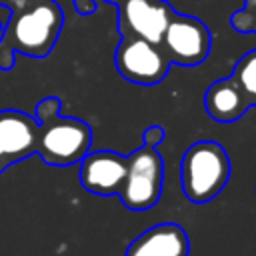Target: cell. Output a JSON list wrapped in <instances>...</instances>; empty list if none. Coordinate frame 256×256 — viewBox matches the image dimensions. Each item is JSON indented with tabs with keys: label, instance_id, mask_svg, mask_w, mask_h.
I'll list each match as a JSON object with an SVG mask.
<instances>
[{
	"label": "cell",
	"instance_id": "6da1fadb",
	"mask_svg": "<svg viewBox=\"0 0 256 256\" xmlns=\"http://www.w3.org/2000/svg\"><path fill=\"white\" fill-rule=\"evenodd\" d=\"M36 152L50 166H72L92 144V130L80 118L60 116V100L50 96L36 106Z\"/></svg>",
	"mask_w": 256,
	"mask_h": 256
},
{
	"label": "cell",
	"instance_id": "7a4b0ae2",
	"mask_svg": "<svg viewBox=\"0 0 256 256\" xmlns=\"http://www.w3.org/2000/svg\"><path fill=\"white\" fill-rule=\"evenodd\" d=\"M230 178V158L214 140H198L186 148L180 164L184 196L194 204L216 198Z\"/></svg>",
	"mask_w": 256,
	"mask_h": 256
},
{
	"label": "cell",
	"instance_id": "3957f363",
	"mask_svg": "<svg viewBox=\"0 0 256 256\" xmlns=\"http://www.w3.org/2000/svg\"><path fill=\"white\" fill-rule=\"evenodd\" d=\"M64 16L56 2L44 0L30 10L18 14L6 30L8 52L16 50L32 58H44L56 44Z\"/></svg>",
	"mask_w": 256,
	"mask_h": 256
},
{
	"label": "cell",
	"instance_id": "277c9868",
	"mask_svg": "<svg viewBox=\"0 0 256 256\" xmlns=\"http://www.w3.org/2000/svg\"><path fill=\"white\" fill-rule=\"evenodd\" d=\"M126 164V174L118 196L128 210L142 212L152 208L162 194L164 186V160L160 152L152 146H142L134 150Z\"/></svg>",
	"mask_w": 256,
	"mask_h": 256
},
{
	"label": "cell",
	"instance_id": "5b68a950",
	"mask_svg": "<svg viewBox=\"0 0 256 256\" xmlns=\"http://www.w3.org/2000/svg\"><path fill=\"white\" fill-rule=\"evenodd\" d=\"M114 62L122 78L140 86L162 82L172 64L160 44L148 42L140 36H122Z\"/></svg>",
	"mask_w": 256,
	"mask_h": 256
},
{
	"label": "cell",
	"instance_id": "8992f818",
	"mask_svg": "<svg viewBox=\"0 0 256 256\" xmlns=\"http://www.w3.org/2000/svg\"><path fill=\"white\" fill-rule=\"evenodd\" d=\"M160 46L170 62L180 66H198L210 54L212 36L206 24L196 16L174 12L162 34Z\"/></svg>",
	"mask_w": 256,
	"mask_h": 256
},
{
	"label": "cell",
	"instance_id": "52a82bcc",
	"mask_svg": "<svg viewBox=\"0 0 256 256\" xmlns=\"http://www.w3.org/2000/svg\"><path fill=\"white\" fill-rule=\"evenodd\" d=\"M118 28L122 36H140L148 42L160 44L162 34L174 14L164 0H120Z\"/></svg>",
	"mask_w": 256,
	"mask_h": 256
},
{
	"label": "cell",
	"instance_id": "ba28073f",
	"mask_svg": "<svg viewBox=\"0 0 256 256\" xmlns=\"http://www.w3.org/2000/svg\"><path fill=\"white\" fill-rule=\"evenodd\" d=\"M128 158L112 152V150H98V152H86L80 160L78 178L80 184L98 196H112L118 194L124 174H126Z\"/></svg>",
	"mask_w": 256,
	"mask_h": 256
},
{
	"label": "cell",
	"instance_id": "9c48e42d",
	"mask_svg": "<svg viewBox=\"0 0 256 256\" xmlns=\"http://www.w3.org/2000/svg\"><path fill=\"white\" fill-rule=\"evenodd\" d=\"M38 122L20 110H0V172L36 152Z\"/></svg>",
	"mask_w": 256,
	"mask_h": 256
},
{
	"label": "cell",
	"instance_id": "30bf717a",
	"mask_svg": "<svg viewBox=\"0 0 256 256\" xmlns=\"http://www.w3.org/2000/svg\"><path fill=\"white\" fill-rule=\"evenodd\" d=\"M190 240L180 224L164 222L138 234L124 256H188Z\"/></svg>",
	"mask_w": 256,
	"mask_h": 256
},
{
	"label": "cell",
	"instance_id": "8fae6325",
	"mask_svg": "<svg viewBox=\"0 0 256 256\" xmlns=\"http://www.w3.org/2000/svg\"><path fill=\"white\" fill-rule=\"evenodd\" d=\"M204 108L216 122H234L246 114L250 104L236 82L228 76L214 80L208 86V90L204 92Z\"/></svg>",
	"mask_w": 256,
	"mask_h": 256
},
{
	"label": "cell",
	"instance_id": "7c38bea8",
	"mask_svg": "<svg viewBox=\"0 0 256 256\" xmlns=\"http://www.w3.org/2000/svg\"><path fill=\"white\" fill-rule=\"evenodd\" d=\"M236 86L242 90L250 106H256V50L246 52L236 64L230 74Z\"/></svg>",
	"mask_w": 256,
	"mask_h": 256
},
{
	"label": "cell",
	"instance_id": "4fadbf2b",
	"mask_svg": "<svg viewBox=\"0 0 256 256\" xmlns=\"http://www.w3.org/2000/svg\"><path fill=\"white\" fill-rule=\"evenodd\" d=\"M230 22L238 32H256V0H246L244 8L234 12Z\"/></svg>",
	"mask_w": 256,
	"mask_h": 256
},
{
	"label": "cell",
	"instance_id": "5bb4252c",
	"mask_svg": "<svg viewBox=\"0 0 256 256\" xmlns=\"http://www.w3.org/2000/svg\"><path fill=\"white\" fill-rule=\"evenodd\" d=\"M164 136H166V132H164V128L158 126V124L148 126V128L142 132L144 144H146V146H152V148H156L158 144H162V142H164Z\"/></svg>",
	"mask_w": 256,
	"mask_h": 256
},
{
	"label": "cell",
	"instance_id": "9a60e30c",
	"mask_svg": "<svg viewBox=\"0 0 256 256\" xmlns=\"http://www.w3.org/2000/svg\"><path fill=\"white\" fill-rule=\"evenodd\" d=\"M12 2H22V0H12Z\"/></svg>",
	"mask_w": 256,
	"mask_h": 256
},
{
	"label": "cell",
	"instance_id": "2e32d148",
	"mask_svg": "<svg viewBox=\"0 0 256 256\" xmlns=\"http://www.w3.org/2000/svg\"><path fill=\"white\" fill-rule=\"evenodd\" d=\"M112 2H120V0H112Z\"/></svg>",
	"mask_w": 256,
	"mask_h": 256
}]
</instances>
